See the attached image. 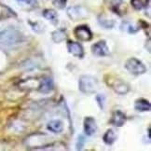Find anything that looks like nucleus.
Returning a JSON list of instances; mask_svg holds the SVG:
<instances>
[{"instance_id":"f257e3e1","label":"nucleus","mask_w":151,"mask_h":151,"mask_svg":"<svg viewBox=\"0 0 151 151\" xmlns=\"http://www.w3.org/2000/svg\"><path fill=\"white\" fill-rule=\"evenodd\" d=\"M24 36L14 28H7L0 31V45L12 47L24 42Z\"/></svg>"},{"instance_id":"20e7f679","label":"nucleus","mask_w":151,"mask_h":151,"mask_svg":"<svg viewBox=\"0 0 151 151\" xmlns=\"http://www.w3.org/2000/svg\"><path fill=\"white\" fill-rule=\"evenodd\" d=\"M74 36L79 41L82 42H88L91 41L93 37L92 32L89 26L87 25H78L74 29Z\"/></svg>"},{"instance_id":"a211bd4d","label":"nucleus","mask_w":151,"mask_h":151,"mask_svg":"<svg viewBox=\"0 0 151 151\" xmlns=\"http://www.w3.org/2000/svg\"><path fill=\"white\" fill-rule=\"evenodd\" d=\"M149 3V0H131V4L132 8L136 10H141L146 9Z\"/></svg>"},{"instance_id":"f8f14e48","label":"nucleus","mask_w":151,"mask_h":151,"mask_svg":"<svg viewBox=\"0 0 151 151\" xmlns=\"http://www.w3.org/2000/svg\"><path fill=\"white\" fill-rule=\"evenodd\" d=\"M134 109L137 110L139 112H147L150 111L151 109V104L149 101L147 99H144V98H140V99H137L134 102Z\"/></svg>"},{"instance_id":"423d86ee","label":"nucleus","mask_w":151,"mask_h":151,"mask_svg":"<svg viewBox=\"0 0 151 151\" xmlns=\"http://www.w3.org/2000/svg\"><path fill=\"white\" fill-rule=\"evenodd\" d=\"M91 52L98 57H104L109 55L110 53L106 40H99L98 42L94 43L91 46Z\"/></svg>"},{"instance_id":"7ed1b4c3","label":"nucleus","mask_w":151,"mask_h":151,"mask_svg":"<svg viewBox=\"0 0 151 151\" xmlns=\"http://www.w3.org/2000/svg\"><path fill=\"white\" fill-rule=\"evenodd\" d=\"M125 68L128 72H130L131 74L134 76L144 75L147 71L146 65H145L140 60H138L137 58H134V57H132L126 61Z\"/></svg>"},{"instance_id":"f03ea898","label":"nucleus","mask_w":151,"mask_h":151,"mask_svg":"<svg viewBox=\"0 0 151 151\" xmlns=\"http://www.w3.org/2000/svg\"><path fill=\"white\" fill-rule=\"evenodd\" d=\"M98 81L90 75L80 76L78 80V89L84 94H92L97 91Z\"/></svg>"},{"instance_id":"aec40b11","label":"nucleus","mask_w":151,"mask_h":151,"mask_svg":"<svg viewBox=\"0 0 151 151\" xmlns=\"http://www.w3.org/2000/svg\"><path fill=\"white\" fill-rule=\"evenodd\" d=\"M139 29H140V27H137V26H134V25H132L131 24H125V30L129 33V34H136L138 31H139Z\"/></svg>"},{"instance_id":"4be33fe9","label":"nucleus","mask_w":151,"mask_h":151,"mask_svg":"<svg viewBox=\"0 0 151 151\" xmlns=\"http://www.w3.org/2000/svg\"><path fill=\"white\" fill-rule=\"evenodd\" d=\"M66 1H67V0H52L53 4L56 6L57 8H59V9H63V8H65V5H66Z\"/></svg>"},{"instance_id":"4468645a","label":"nucleus","mask_w":151,"mask_h":151,"mask_svg":"<svg viewBox=\"0 0 151 151\" xmlns=\"http://www.w3.org/2000/svg\"><path fill=\"white\" fill-rule=\"evenodd\" d=\"M51 38L54 43H62L66 38V31L65 29H57L51 34Z\"/></svg>"},{"instance_id":"2eb2a0df","label":"nucleus","mask_w":151,"mask_h":151,"mask_svg":"<svg viewBox=\"0 0 151 151\" xmlns=\"http://www.w3.org/2000/svg\"><path fill=\"white\" fill-rule=\"evenodd\" d=\"M117 140V134L112 129H108L103 136L104 143L107 146H112V145Z\"/></svg>"},{"instance_id":"9b49d317","label":"nucleus","mask_w":151,"mask_h":151,"mask_svg":"<svg viewBox=\"0 0 151 151\" xmlns=\"http://www.w3.org/2000/svg\"><path fill=\"white\" fill-rule=\"evenodd\" d=\"M112 88L115 91L116 93H118L119 95H125L130 91L129 85L125 82H123V81L120 80V79H117L115 81L112 85Z\"/></svg>"},{"instance_id":"6e6552de","label":"nucleus","mask_w":151,"mask_h":151,"mask_svg":"<svg viewBox=\"0 0 151 151\" xmlns=\"http://www.w3.org/2000/svg\"><path fill=\"white\" fill-rule=\"evenodd\" d=\"M54 89V84L53 80L50 77H45L43 78L40 79L39 84L37 86V91L41 93H50Z\"/></svg>"},{"instance_id":"39448f33","label":"nucleus","mask_w":151,"mask_h":151,"mask_svg":"<svg viewBox=\"0 0 151 151\" xmlns=\"http://www.w3.org/2000/svg\"><path fill=\"white\" fill-rule=\"evenodd\" d=\"M67 15L73 21H79L87 18L89 12L81 6H74V7H70L67 9Z\"/></svg>"},{"instance_id":"5701e85b","label":"nucleus","mask_w":151,"mask_h":151,"mask_svg":"<svg viewBox=\"0 0 151 151\" xmlns=\"http://www.w3.org/2000/svg\"><path fill=\"white\" fill-rule=\"evenodd\" d=\"M19 2H22V3H26V4H32L34 1L36 0H18Z\"/></svg>"},{"instance_id":"dca6fc26","label":"nucleus","mask_w":151,"mask_h":151,"mask_svg":"<svg viewBox=\"0 0 151 151\" xmlns=\"http://www.w3.org/2000/svg\"><path fill=\"white\" fill-rule=\"evenodd\" d=\"M98 22H99V24L106 29H112L115 25V21L108 18L106 15H100L98 17Z\"/></svg>"},{"instance_id":"1a4fd4ad","label":"nucleus","mask_w":151,"mask_h":151,"mask_svg":"<svg viewBox=\"0 0 151 151\" xmlns=\"http://www.w3.org/2000/svg\"><path fill=\"white\" fill-rule=\"evenodd\" d=\"M83 128H84V132L87 136L94 135L97 131V124L95 119L92 117L85 118L83 122Z\"/></svg>"},{"instance_id":"6ab92c4d","label":"nucleus","mask_w":151,"mask_h":151,"mask_svg":"<svg viewBox=\"0 0 151 151\" xmlns=\"http://www.w3.org/2000/svg\"><path fill=\"white\" fill-rule=\"evenodd\" d=\"M95 99H96L97 104L99 106V107L101 108V110H103L104 107V104H106V95L103 94V93H99V94L96 95Z\"/></svg>"},{"instance_id":"f3484780","label":"nucleus","mask_w":151,"mask_h":151,"mask_svg":"<svg viewBox=\"0 0 151 151\" xmlns=\"http://www.w3.org/2000/svg\"><path fill=\"white\" fill-rule=\"evenodd\" d=\"M42 14H43V17H44L46 20L51 22L52 24H56L57 22H58V14H57V12H56L54 9H45L43 11Z\"/></svg>"},{"instance_id":"412c9836","label":"nucleus","mask_w":151,"mask_h":151,"mask_svg":"<svg viewBox=\"0 0 151 151\" xmlns=\"http://www.w3.org/2000/svg\"><path fill=\"white\" fill-rule=\"evenodd\" d=\"M85 142H86V139H85L84 135H78V140H77V144H76V146H77V149L78 150L82 149L83 147H84V145H85Z\"/></svg>"},{"instance_id":"0eeeda50","label":"nucleus","mask_w":151,"mask_h":151,"mask_svg":"<svg viewBox=\"0 0 151 151\" xmlns=\"http://www.w3.org/2000/svg\"><path fill=\"white\" fill-rule=\"evenodd\" d=\"M66 48L69 53H71L73 56L79 58V59H82L84 57V49L82 47V45L78 42L72 41V40H69L66 43Z\"/></svg>"},{"instance_id":"ddd939ff","label":"nucleus","mask_w":151,"mask_h":151,"mask_svg":"<svg viewBox=\"0 0 151 151\" xmlns=\"http://www.w3.org/2000/svg\"><path fill=\"white\" fill-rule=\"evenodd\" d=\"M47 129L50 132H52L54 133H61L63 130V123L60 119H54L51 120L48 123Z\"/></svg>"},{"instance_id":"9d476101","label":"nucleus","mask_w":151,"mask_h":151,"mask_svg":"<svg viewBox=\"0 0 151 151\" xmlns=\"http://www.w3.org/2000/svg\"><path fill=\"white\" fill-rule=\"evenodd\" d=\"M127 121L126 115L120 111V110H116L112 114V118L110 119V123L116 127H122Z\"/></svg>"}]
</instances>
